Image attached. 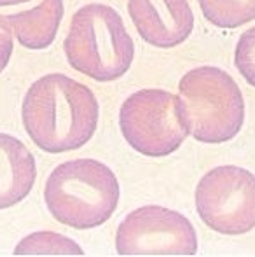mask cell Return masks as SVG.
<instances>
[{"mask_svg": "<svg viewBox=\"0 0 255 257\" xmlns=\"http://www.w3.org/2000/svg\"><path fill=\"white\" fill-rule=\"evenodd\" d=\"M100 105L88 86L63 74H49L28 88L21 103L25 132L39 149L58 154L91 140Z\"/></svg>", "mask_w": 255, "mask_h": 257, "instance_id": "1", "label": "cell"}, {"mask_svg": "<svg viewBox=\"0 0 255 257\" xmlns=\"http://www.w3.org/2000/svg\"><path fill=\"white\" fill-rule=\"evenodd\" d=\"M44 201L60 224L93 229L105 224L117 208L119 182L112 170L96 159H72L48 177Z\"/></svg>", "mask_w": 255, "mask_h": 257, "instance_id": "2", "label": "cell"}, {"mask_svg": "<svg viewBox=\"0 0 255 257\" xmlns=\"http://www.w3.org/2000/svg\"><path fill=\"white\" fill-rule=\"evenodd\" d=\"M63 51L74 70L98 82L123 77L135 58L123 18L107 4H88L75 11Z\"/></svg>", "mask_w": 255, "mask_h": 257, "instance_id": "3", "label": "cell"}, {"mask_svg": "<svg viewBox=\"0 0 255 257\" xmlns=\"http://www.w3.org/2000/svg\"><path fill=\"white\" fill-rule=\"evenodd\" d=\"M189 133L203 144L234 139L245 122V100L236 81L218 67L189 70L178 84Z\"/></svg>", "mask_w": 255, "mask_h": 257, "instance_id": "4", "label": "cell"}, {"mask_svg": "<svg viewBox=\"0 0 255 257\" xmlns=\"http://www.w3.org/2000/svg\"><path fill=\"white\" fill-rule=\"evenodd\" d=\"M119 128L126 142L143 156H170L189 135L180 98L164 89H142L121 105Z\"/></svg>", "mask_w": 255, "mask_h": 257, "instance_id": "5", "label": "cell"}, {"mask_svg": "<svg viewBox=\"0 0 255 257\" xmlns=\"http://www.w3.org/2000/svg\"><path fill=\"white\" fill-rule=\"evenodd\" d=\"M201 220L220 234H245L255 227V175L224 165L204 173L196 187Z\"/></svg>", "mask_w": 255, "mask_h": 257, "instance_id": "6", "label": "cell"}, {"mask_svg": "<svg viewBox=\"0 0 255 257\" xmlns=\"http://www.w3.org/2000/svg\"><path fill=\"white\" fill-rule=\"evenodd\" d=\"M119 255H194L197 234L185 215L159 205H147L124 217L116 233Z\"/></svg>", "mask_w": 255, "mask_h": 257, "instance_id": "7", "label": "cell"}, {"mask_svg": "<svg viewBox=\"0 0 255 257\" xmlns=\"http://www.w3.org/2000/svg\"><path fill=\"white\" fill-rule=\"evenodd\" d=\"M128 13L140 37L156 48L184 44L194 30L189 0H128Z\"/></svg>", "mask_w": 255, "mask_h": 257, "instance_id": "8", "label": "cell"}, {"mask_svg": "<svg viewBox=\"0 0 255 257\" xmlns=\"http://www.w3.org/2000/svg\"><path fill=\"white\" fill-rule=\"evenodd\" d=\"M62 18L63 0H0V23L28 49L49 48Z\"/></svg>", "mask_w": 255, "mask_h": 257, "instance_id": "9", "label": "cell"}, {"mask_svg": "<svg viewBox=\"0 0 255 257\" xmlns=\"http://www.w3.org/2000/svg\"><path fill=\"white\" fill-rule=\"evenodd\" d=\"M35 179L34 154L16 137L0 133V210L23 201L30 194Z\"/></svg>", "mask_w": 255, "mask_h": 257, "instance_id": "10", "label": "cell"}, {"mask_svg": "<svg viewBox=\"0 0 255 257\" xmlns=\"http://www.w3.org/2000/svg\"><path fill=\"white\" fill-rule=\"evenodd\" d=\"M204 18L218 28H238L255 20V0H197Z\"/></svg>", "mask_w": 255, "mask_h": 257, "instance_id": "11", "label": "cell"}, {"mask_svg": "<svg viewBox=\"0 0 255 257\" xmlns=\"http://www.w3.org/2000/svg\"><path fill=\"white\" fill-rule=\"evenodd\" d=\"M16 255H82V248L74 240L53 231L32 233L14 248Z\"/></svg>", "mask_w": 255, "mask_h": 257, "instance_id": "12", "label": "cell"}, {"mask_svg": "<svg viewBox=\"0 0 255 257\" xmlns=\"http://www.w3.org/2000/svg\"><path fill=\"white\" fill-rule=\"evenodd\" d=\"M234 65L245 81L255 88V27L239 37L234 53Z\"/></svg>", "mask_w": 255, "mask_h": 257, "instance_id": "13", "label": "cell"}, {"mask_svg": "<svg viewBox=\"0 0 255 257\" xmlns=\"http://www.w3.org/2000/svg\"><path fill=\"white\" fill-rule=\"evenodd\" d=\"M13 54V34L6 25L0 23V72L7 67Z\"/></svg>", "mask_w": 255, "mask_h": 257, "instance_id": "14", "label": "cell"}]
</instances>
